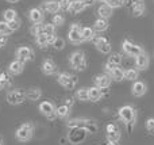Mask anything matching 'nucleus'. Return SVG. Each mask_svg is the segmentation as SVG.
Returning a JSON list of instances; mask_svg holds the SVG:
<instances>
[{"instance_id": "f257e3e1", "label": "nucleus", "mask_w": 154, "mask_h": 145, "mask_svg": "<svg viewBox=\"0 0 154 145\" xmlns=\"http://www.w3.org/2000/svg\"><path fill=\"white\" fill-rule=\"evenodd\" d=\"M119 118L126 124L128 132H133V128L137 121V111L133 106L126 105L119 109Z\"/></svg>"}, {"instance_id": "f03ea898", "label": "nucleus", "mask_w": 154, "mask_h": 145, "mask_svg": "<svg viewBox=\"0 0 154 145\" xmlns=\"http://www.w3.org/2000/svg\"><path fill=\"white\" fill-rule=\"evenodd\" d=\"M69 64L75 71H84L87 68V60H85L84 52H73L69 56Z\"/></svg>"}, {"instance_id": "7ed1b4c3", "label": "nucleus", "mask_w": 154, "mask_h": 145, "mask_svg": "<svg viewBox=\"0 0 154 145\" xmlns=\"http://www.w3.org/2000/svg\"><path fill=\"white\" fill-rule=\"evenodd\" d=\"M87 134H89V133L84 128H70L69 133H68V140L70 141V144L79 145L85 140Z\"/></svg>"}, {"instance_id": "20e7f679", "label": "nucleus", "mask_w": 154, "mask_h": 145, "mask_svg": "<svg viewBox=\"0 0 154 145\" xmlns=\"http://www.w3.org/2000/svg\"><path fill=\"white\" fill-rule=\"evenodd\" d=\"M7 102L12 106H16V105H20L23 103L24 100L27 99L26 98V91L24 90H20V88H16V90H11V91L7 92V96H5Z\"/></svg>"}, {"instance_id": "39448f33", "label": "nucleus", "mask_w": 154, "mask_h": 145, "mask_svg": "<svg viewBox=\"0 0 154 145\" xmlns=\"http://www.w3.org/2000/svg\"><path fill=\"white\" fill-rule=\"evenodd\" d=\"M32 134H34V126H32V124H30V122H26V124L19 126L15 136L19 141H23L24 143V141L31 140Z\"/></svg>"}, {"instance_id": "423d86ee", "label": "nucleus", "mask_w": 154, "mask_h": 145, "mask_svg": "<svg viewBox=\"0 0 154 145\" xmlns=\"http://www.w3.org/2000/svg\"><path fill=\"white\" fill-rule=\"evenodd\" d=\"M57 81H58V84H61L66 90H73L76 87L77 81H79V79H77V76H70L69 73L64 72V73H58Z\"/></svg>"}, {"instance_id": "0eeeda50", "label": "nucleus", "mask_w": 154, "mask_h": 145, "mask_svg": "<svg viewBox=\"0 0 154 145\" xmlns=\"http://www.w3.org/2000/svg\"><path fill=\"white\" fill-rule=\"evenodd\" d=\"M16 60L22 62H27V61H32L35 57V53L31 48L29 46H20L19 49H16Z\"/></svg>"}, {"instance_id": "6e6552de", "label": "nucleus", "mask_w": 154, "mask_h": 145, "mask_svg": "<svg viewBox=\"0 0 154 145\" xmlns=\"http://www.w3.org/2000/svg\"><path fill=\"white\" fill-rule=\"evenodd\" d=\"M122 49H123V52L130 57H137L138 54H141L142 52H143V49H142L141 46L137 45V43H134V42H131V41H128V39L123 41Z\"/></svg>"}, {"instance_id": "1a4fd4ad", "label": "nucleus", "mask_w": 154, "mask_h": 145, "mask_svg": "<svg viewBox=\"0 0 154 145\" xmlns=\"http://www.w3.org/2000/svg\"><path fill=\"white\" fill-rule=\"evenodd\" d=\"M81 30L82 29L80 27V24H77V23L70 24L68 38H69V41L72 43H75V45H79V43L84 42V41H82V35H81Z\"/></svg>"}, {"instance_id": "9d476101", "label": "nucleus", "mask_w": 154, "mask_h": 145, "mask_svg": "<svg viewBox=\"0 0 154 145\" xmlns=\"http://www.w3.org/2000/svg\"><path fill=\"white\" fill-rule=\"evenodd\" d=\"M93 42H95L96 49H97L100 53H103V54L111 53L112 46H111V42H109L107 38H104V37H95Z\"/></svg>"}, {"instance_id": "9b49d317", "label": "nucleus", "mask_w": 154, "mask_h": 145, "mask_svg": "<svg viewBox=\"0 0 154 145\" xmlns=\"http://www.w3.org/2000/svg\"><path fill=\"white\" fill-rule=\"evenodd\" d=\"M106 132H107V138H108L109 143L116 144L120 140V129L116 124H108L106 128Z\"/></svg>"}, {"instance_id": "f8f14e48", "label": "nucleus", "mask_w": 154, "mask_h": 145, "mask_svg": "<svg viewBox=\"0 0 154 145\" xmlns=\"http://www.w3.org/2000/svg\"><path fill=\"white\" fill-rule=\"evenodd\" d=\"M39 111L49 119H54V117H57L56 115V107H54V105L51 102H49V100H45V102L41 103Z\"/></svg>"}, {"instance_id": "ddd939ff", "label": "nucleus", "mask_w": 154, "mask_h": 145, "mask_svg": "<svg viewBox=\"0 0 154 145\" xmlns=\"http://www.w3.org/2000/svg\"><path fill=\"white\" fill-rule=\"evenodd\" d=\"M149 64H150V58H149V54L142 52L141 54L135 57V67L138 71H145L149 68Z\"/></svg>"}, {"instance_id": "4468645a", "label": "nucleus", "mask_w": 154, "mask_h": 145, "mask_svg": "<svg viewBox=\"0 0 154 145\" xmlns=\"http://www.w3.org/2000/svg\"><path fill=\"white\" fill-rule=\"evenodd\" d=\"M87 7H88V4L84 0H72L69 8H68V12L72 14V15H77V14L82 12Z\"/></svg>"}, {"instance_id": "2eb2a0df", "label": "nucleus", "mask_w": 154, "mask_h": 145, "mask_svg": "<svg viewBox=\"0 0 154 145\" xmlns=\"http://www.w3.org/2000/svg\"><path fill=\"white\" fill-rule=\"evenodd\" d=\"M56 39V34H41L38 35V37H35V42H37V45L39 46L41 49H45L46 46L51 45L53 43V41Z\"/></svg>"}, {"instance_id": "dca6fc26", "label": "nucleus", "mask_w": 154, "mask_h": 145, "mask_svg": "<svg viewBox=\"0 0 154 145\" xmlns=\"http://www.w3.org/2000/svg\"><path fill=\"white\" fill-rule=\"evenodd\" d=\"M106 72L109 75V77L115 81H122L125 80V71L120 67H111V68H106Z\"/></svg>"}, {"instance_id": "f3484780", "label": "nucleus", "mask_w": 154, "mask_h": 145, "mask_svg": "<svg viewBox=\"0 0 154 145\" xmlns=\"http://www.w3.org/2000/svg\"><path fill=\"white\" fill-rule=\"evenodd\" d=\"M42 10L48 14H57L60 10H61V7H60V2H56V0H48V2H43Z\"/></svg>"}, {"instance_id": "a211bd4d", "label": "nucleus", "mask_w": 154, "mask_h": 145, "mask_svg": "<svg viewBox=\"0 0 154 145\" xmlns=\"http://www.w3.org/2000/svg\"><path fill=\"white\" fill-rule=\"evenodd\" d=\"M112 79L109 77L108 73H100L95 77V84L99 87V88H108L109 84H111Z\"/></svg>"}, {"instance_id": "6ab92c4d", "label": "nucleus", "mask_w": 154, "mask_h": 145, "mask_svg": "<svg viewBox=\"0 0 154 145\" xmlns=\"http://www.w3.org/2000/svg\"><path fill=\"white\" fill-rule=\"evenodd\" d=\"M146 90H147L146 84H145L143 81H141V80H135L134 81V84H133V87H131V92H133V95L134 96H137V98L143 96L145 92H146Z\"/></svg>"}, {"instance_id": "aec40b11", "label": "nucleus", "mask_w": 154, "mask_h": 145, "mask_svg": "<svg viewBox=\"0 0 154 145\" xmlns=\"http://www.w3.org/2000/svg\"><path fill=\"white\" fill-rule=\"evenodd\" d=\"M42 72L49 76L54 75V73H57V64L51 58H46L42 62Z\"/></svg>"}, {"instance_id": "412c9836", "label": "nucleus", "mask_w": 154, "mask_h": 145, "mask_svg": "<svg viewBox=\"0 0 154 145\" xmlns=\"http://www.w3.org/2000/svg\"><path fill=\"white\" fill-rule=\"evenodd\" d=\"M43 12L41 8H31V10L29 11V19L32 22V23H42L43 20Z\"/></svg>"}, {"instance_id": "4be33fe9", "label": "nucleus", "mask_w": 154, "mask_h": 145, "mask_svg": "<svg viewBox=\"0 0 154 145\" xmlns=\"http://www.w3.org/2000/svg\"><path fill=\"white\" fill-rule=\"evenodd\" d=\"M23 69H24V62L19 61V60L12 61L10 64V67H8V72H10L11 75H20V73L23 72Z\"/></svg>"}, {"instance_id": "5701e85b", "label": "nucleus", "mask_w": 154, "mask_h": 145, "mask_svg": "<svg viewBox=\"0 0 154 145\" xmlns=\"http://www.w3.org/2000/svg\"><path fill=\"white\" fill-rule=\"evenodd\" d=\"M122 61H123L122 54H119V53H112L111 56L108 57V61H107V64H106V68H111V67H120Z\"/></svg>"}, {"instance_id": "b1692460", "label": "nucleus", "mask_w": 154, "mask_h": 145, "mask_svg": "<svg viewBox=\"0 0 154 145\" xmlns=\"http://www.w3.org/2000/svg\"><path fill=\"white\" fill-rule=\"evenodd\" d=\"M97 15H99V18H103V19H108L109 16L112 15V8L109 7L108 4H101L100 7L97 8Z\"/></svg>"}, {"instance_id": "393cba45", "label": "nucleus", "mask_w": 154, "mask_h": 145, "mask_svg": "<svg viewBox=\"0 0 154 145\" xmlns=\"http://www.w3.org/2000/svg\"><path fill=\"white\" fill-rule=\"evenodd\" d=\"M145 10H146V7H145V3L143 2H139V3H134L133 8H131V11H133V15L135 16V18H138V16H142L145 14Z\"/></svg>"}, {"instance_id": "a878e982", "label": "nucleus", "mask_w": 154, "mask_h": 145, "mask_svg": "<svg viewBox=\"0 0 154 145\" xmlns=\"http://www.w3.org/2000/svg\"><path fill=\"white\" fill-rule=\"evenodd\" d=\"M101 96H103V92H101V88H99L97 86L91 87L89 88V100H92V102H97Z\"/></svg>"}, {"instance_id": "bb28decb", "label": "nucleus", "mask_w": 154, "mask_h": 145, "mask_svg": "<svg viewBox=\"0 0 154 145\" xmlns=\"http://www.w3.org/2000/svg\"><path fill=\"white\" fill-rule=\"evenodd\" d=\"M88 122V118H75V119H70L68 121V128H84L85 129V125Z\"/></svg>"}, {"instance_id": "cd10ccee", "label": "nucleus", "mask_w": 154, "mask_h": 145, "mask_svg": "<svg viewBox=\"0 0 154 145\" xmlns=\"http://www.w3.org/2000/svg\"><path fill=\"white\" fill-rule=\"evenodd\" d=\"M41 95H42V92H41V90L37 88V87H32L29 91H26V98L29 100H38L41 98Z\"/></svg>"}, {"instance_id": "c85d7f7f", "label": "nucleus", "mask_w": 154, "mask_h": 145, "mask_svg": "<svg viewBox=\"0 0 154 145\" xmlns=\"http://www.w3.org/2000/svg\"><path fill=\"white\" fill-rule=\"evenodd\" d=\"M108 29V22L107 19L99 18L97 20H95V24H93V30L95 31H104V30Z\"/></svg>"}, {"instance_id": "c756f323", "label": "nucleus", "mask_w": 154, "mask_h": 145, "mask_svg": "<svg viewBox=\"0 0 154 145\" xmlns=\"http://www.w3.org/2000/svg\"><path fill=\"white\" fill-rule=\"evenodd\" d=\"M81 35H82V41H92L95 39V30L92 27H84L81 30Z\"/></svg>"}, {"instance_id": "7c9ffc66", "label": "nucleus", "mask_w": 154, "mask_h": 145, "mask_svg": "<svg viewBox=\"0 0 154 145\" xmlns=\"http://www.w3.org/2000/svg\"><path fill=\"white\" fill-rule=\"evenodd\" d=\"M69 113H70V107L66 105H62L56 109V115L58 117V118H66V117L69 115Z\"/></svg>"}, {"instance_id": "2f4dec72", "label": "nucleus", "mask_w": 154, "mask_h": 145, "mask_svg": "<svg viewBox=\"0 0 154 145\" xmlns=\"http://www.w3.org/2000/svg\"><path fill=\"white\" fill-rule=\"evenodd\" d=\"M77 98H79L80 100H82V102H87V100H89V88H85V87H82V88L77 90Z\"/></svg>"}, {"instance_id": "473e14b6", "label": "nucleus", "mask_w": 154, "mask_h": 145, "mask_svg": "<svg viewBox=\"0 0 154 145\" xmlns=\"http://www.w3.org/2000/svg\"><path fill=\"white\" fill-rule=\"evenodd\" d=\"M125 79L130 81H135L138 79V69H134V68H130L125 72Z\"/></svg>"}, {"instance_id": "72a5a7b5", "label": "nucleus", "mask_w": 154, "mask_h": 145, "mask_svg": "<svg viewBox=\"0 0 154 145\" xmlns=\"http://www.w3.org/2000/svg\"><path fill=\"white\" fill-rule=\"evenodd\" d=\"M3 18H4L5 22H10V20H14V19L18 18V14H16L15 10L8 8V10H5L4 12H3Z\"/></svg>"}, {"instance_id": "f704fd0d", "label": "nucleus", "mask_w": 154, "mask_h": 145, "mask_svg": "<svg viewBox=\"0 0 154 145\" xmlns=\"http://www.w3.org/2000/svg\"><path fill=\"white\" fill-rule=\"evenodd\" d=\"M85 129L88 130V133L93 134V133H96L99 130V128H97V124H96L95 119H89V118H88V122H87V125H85Z\"/></svg>"}, {"instance_id": "c9c22d12", "label": "nucleus", "mask_w": 154, "mask_h": 145, "mask_svg": "<svg viewBox=\"0 0 154 145\" xmlns=\"http://www.w3.org/2000/svg\"><path fill=\"white\" fill-rule=\"evenodd\" d=\"M30 31H31V34L34 35V37H38V35L43 34V23H34Z\"/></svg>"}, {"instance_id": "e433bc0d", "label": "nucleus", "mask_w": 154, "mask_h": 145, "mask_svg": "<svg viewBox=\"0 0 154 145\" xmlns=\"http://www.w3.org/2000/svg\"><path fill=\"white\" fill-rule=\"evenodd\" d=\"M51 46H53L56 50H62V49L65 48V39L61 38V37H56V39L53 41Z\"/></svg>"}, {"instance_id": "4c0bfd02", "label": "nucleus", "mask_w": 154, "mask_h": 145, "mask_svg": "<svg viewBox=\"0 0 154 145\" xmlns=\"http://www.w3.org/2000/svg\"><path fill=\"white\" fill-rule=\"evenodd\" d=\"M11 29L8 27V23L5 20H0V35H10Z\"/></svg>"}, {"instance_id": "58836bf2", "label": "nucleus", "mask_w": 154, "mask_h": 145, "mask_svg": "<svg viewBox=\"0 0 154 145\" xmlns=\"http://www.w3.org/2000/svg\"><path fill=\"white\" fill-rule=\"evenodd\" d=\"M64 22H65V18L61 15V14H54L53 19H51V23H53L56 27L62 26V24H64Z\"/></svg>"}, {"instance_id": "ea45409f", "label": "nucleus", "mask_w": 154, "mask_h": 145, "mask_svg": "<svg viewBox=\"0 0 154 145\" xmlns=\"http://www.w3.org/2000/svg\"><path fill=\"white\" fill-rule=\"evenodd\" d=\"M106 4H108L109 7L114 10V8H119L125 4V0H106Z\"/></svg>"}, {"instance_id": "a19ab883", "label": "nucleus", "mask_w": 154, "mask_h": 145, "mask_svg": "<svg viewBox=\"0 0 154 145\" xmlns=\"http://www.w3.org/2000/svg\"><path fill=\"white\" fill-rule=\"evenodd\" d=\"M43 34H56V26L53 23H46L43 24Z\"/></svg>"}, {"instance_id": "79ce46f5", "label": "nucleus", "mask_w": 154, "mask_h": 145, "mask_svg": "<svg viewBox=\"0 0 154 145\" xmlns=\"http://www.w3.org/2000/svg\"><path fill=\"white\" fill-rule=\"evenodd\" d=\"M7 23H8V27L11 29V31H16V30H19V27H20V20H19V18L7 22Z\"/></svg>"}, {"instance_id": "37998d69", "label": "nucleus", "mask_w": 154, "mask_h": 145, "mask_svg": "<svg viewBox=\"0 0 154 145\" xmlns=\"http://www.w3.org/2000/svg\"><path fill=\"white\" fill-rule=\"evenodd\" d=\"M145 126H146V129L149 130L152 134H154V118L146 119V124H145Z\"/></svg>"}, {"instance_id": "c03bdc74", "label": "nucleus", "mask_w": 154, "mask_h": 145, "mask_svg": "<svg viewBox=\"0 0 154 145\" xmlns=\"http://www.w3.org/2000/svg\"><path fill=\"white\" fill-rule=\"evenodd\" d=\"M0 80H2V83L4 84V86H7V84H10V83H11L10 76H8L5 72H0Z\"/></svg>"}, {"instance_id": "a18cd8bd", "label": "nucleus", "mask_w": 154, "mask_h": 145, "mask_svg": "<svg viewBox=\"0 0 154 145\" xmlns=\"http://www.w3.org/2000/svg\"><path fill=\"white\" fill-rule=\"evenodd\" d=\"M70 3H72V0H60V7H61V10H66L68 11Z\"/></svg>"}, {"instance_id": "49530a36", "label": "nucleus", "mask_w": 154, "mask_h": 145, "mask_svg": "<svg viewBox=\"0 0 154 145\" xmlns=\"http://www.w3.org/2000/svg\"><path fill=\"white\" fill-rule=\"evenodd\" d=\"M65 105L66 106H73V98H66V99H65Z\"/></svg>"}, {"instance_id": "de8ad7c7", "label": "nucleus", "mask_w": 154, "mask_h": 145, "mask_svg": "<svg viewBox=\"0 0 154 145\" xmlns=\"http://www.w3.org/2000/svg\"><path fill=\"white\" fill-rule=\"evenodd\" d=\"M84 2H85V3H87V4H88V5H91V4H93V3H95V2H96V0H84Z\"/></svg>"}, {"instance_id": "09e8293b", "label": "nucleus", "mask_w": 154, "mask_h": 145, "mask_svg": "<svg viewBox=\"0 0 154 145\" xmlns=\"http://www.w3.org/2000/svg\"><path fill=\"white\" fill-rule=\"evenodd\" d=\"M7 3H11V4H15V3H18L19 0H5Z\"/></svg>"}, {"instance_id": "8fccbe9b", "label": "nucleus", "mask_w": 154, "mask_h": 145, "mask_svg": "<svg viewBox=\"0 0 154 145\" xmlns=\"http://www.w3.org/2000/svg\"><path fill=\"white\" fill-rule=\"evenodd\" d=\"M4 87H5V86L2 83V80H0V90H2V88H4Z\"/></svg>"}, {"instance_id": "3c124183", "label": "nucleus", "mask_w": 154, "mask_h": 145, "mask_svg": "<svg viewBox=\"0 0 154 145\" xmlns=\"http://www.w3.org/2000/svg\"><path fill=\"white\" fill-rule=\"evenodd\" d=\"M133 3H139V2H143V0H131Z\"/></svg>"}, {"instance_id": "603ef678", "label": "nucleus", "mask_w": 154, "mask_h": 145, "mask_svg": "<svg viewBox=\"0 0 154 145\" xmlns=\"http://www.w3.org/2000/svg\"><path fill=\"white\" fill-rule=\"evenodd\" d=\"M96 2H101V3H106V0H96Z\"/></svg>"}, {"instance_id": "864d4df0", "label": "nucleus", "mask_w": 154, "mask_h": 145, "mask_svg": "<svg viewBox=\"0 0 154 145\" xmlns=\"http://www.w3.org/2000/svg\"><path fill=\"white\" fill-rule=\"evenodd\" d=\"M111 145H116V144H115V143H112V144H111Z\"/></svg>"}, {"instance_id": "5fc2aeb1", "label": "nucleus", "mask_w": 154, "mask_h": 145, "mask_svg": "<svg viewBox=\"0 0 154 145\" xmlns=\"http://www.w3.org/2000/svg\"><path fill=\"white\" fill-rule=\"evenodd\" d=\"M0 145H2V143H0Z\"/></svg>"}]
</instances>
